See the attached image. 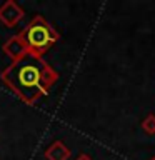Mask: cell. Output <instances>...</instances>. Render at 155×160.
I'll use <instances>...</instances> for the list:
<instances>
[{
  "mask_svg": "<svg viewBox=\"0 0 155 160\" xmlns=\"http://www.w3.org/2000/svg\"><path fill=\"white\" fill-rule=\"evenodd\" d=\"M18 37L23 40L28 55L42 58V55L60 38V35L45 17L35 15L27 27L18 33Z\"/></svg>",
  "mask_w": 155,
  "mask_h": 160,
  "instance_id": "cell-2",
  "label": "cell"
},
{
  "mask_svg": "<svg viewBox=\"0 0 155 160\" xmlns=\"http://www.w3.org/2000/svg\"><path fill=\"white\" fill-rule=\"evenodd\" d=\"M150 160H155V155H153V157H152V158H150Z\"/></svg>",
  "mask_w": 155,
  "mask_h": 160,
  "instance_id": "cell-8",
  "label": "cell"
},
{
  "mask_svg": "<svg viewBox=\"0 0 155 160\" xmlns=\"http://www.w3.org/2000/svg\"><path fill=\"white\" fill-rule=\"evenodd\" d=\"M43 155L47 160H68L70 155H72V150H70L62 140H55L53 143H50L48 147L45 148Z\"/></svg>",
  "mask_w": 155,
  "mask_h": 160,
  "instance_id": "cell-5",
  "label": "cell"
},
{
  "mask_svg": "<svg viewBox=\"0 0 155 160\" xmlns=\"http://www.w3.org/2000/svg\"><path fill=\"white\" fill-rule=\"evenodd\" d=\"M75 160H93V158L90 157V155H87V153H80V155H78V157L75 158Z\"/></svg>",
  "mask_w": 155,
  "mask_h": 160,
  "instance_id": "cell-7",
  "label": "cell"
},
{
  "mask_svg": "<svg viewBox=\"0 0 155 160\" xmlns=\"http://www.w3.org/2000/svg\"><path fill=\"white\" fill-rule=\"evenodd\" d=\"M142 128L143 132H147L148 135H155V115L150 113L142 120Z\"/></svg>",
  "mask_w": 155,
  "mask_h": 160,
  "instance_id": "cell-6",
  "label": "cell"
},
{
  "mask_svg": "<svg viewBox=\"0 0 155 160\" xmlns=\"http://www.w3.org/2000/svg\"><path fill=\"white\" fill-rule=\"evenodd\" d=\"M0 78L25 103L35 105L57 83L58 73L43 58L27 55L18 62L10 63Z\"/></svg>",
  "mask_w": 155,
  "mask_h": 160,
  "instance_id": "cell-1",
  "label": "cell"
},
{
  "mask_svg": "<svg viewBox=\"0 0 155 160\" xmlns=\"http://www.w3.org/2000/svg\"><path fill=\"white\" fill-rule=\"evenodd\" d=\"M3 53L12 60V62H18L22 60L23 57H27V47H25L23 40L18 37V35H12V37L7 38V42L3 43Z\"/></svg>",
  "mask_w": 155,
  "mask_h": 160,
  "instance_id": "cell-4",
  "label": "cell"
},
{
  "mask_svg": "<svg viewBox=\"0 0 155 160\" xmlns=\"http://www.w3.org/2000/svg\"><path fill=\"white\" fill-rule=\"evenodd\" d=\"M23 8L13 0H7L3 5H0V22L7 28H13L23 18Z\"/></svg>",
  "mask_w": 155,
  "mask_h": 160,
  "instance_id": "cell-3",
  "label": "cell"
}]
</instances>
